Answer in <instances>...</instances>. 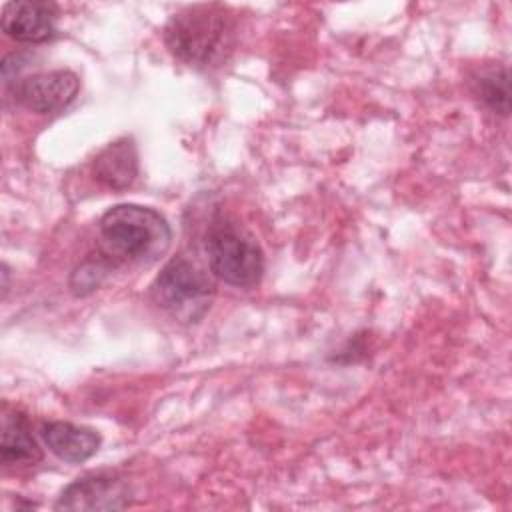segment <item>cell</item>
I'll use <instances>...</instances> for the list:
<instances>
[{"label":"cell","mask_w":512,"mask_h":512,"mask_svg":"<svg viewBox=\"0 0 512 512\" xmlns=\"http://www.w3.org/2000/svg\"><path fill=\"white\" fill-rule=\"evenodd\" d=\"M164 40L178 60L198 68L216 66L234 48L236 20L220 4L188 6L170 16Z\"/></svg>","instance_id":"1"},{"label":"cell","mask_w":512,"mask_h":512,"mask_svg":"<svg viewBox=\"0 0 512 512\" xmlns=\"http://www.w3.org/2000/svg\"><path fill=\"white\" fill-rule=\"evenodd\" d=\"M98 228L110 254L134 262L156 260L166 252L172 238L166 218L140 204L112 206L102 214Z\"/></svg>","instance_id":"2"},{"label":"cell","mask_w":512,"mask_h":512,"mask_svg":"<svg viewBox=\"0 0 512 512\" xmlns=\"http://www.w3.org/2000/svg\"><path fill=\"white\" fill-rule=\"evenodd\" d=\"M204 250L210 272L238 288L256 286L264 272V254L258 242L238 224L216 216L206 230Z\"/></svg>","instance_id":"3"},{"label":"cell","mask_w":512,"mask_h":512,"mask_svg":"<svg viewBox=\"0 0 512 512\" xmlns=\"http://www.w3.org/2000/svg\"><path fill=\"white\" fill-rule=\"evenodd\" d=\"M152 296L180 322L200 320L214 298V282L192 260L172 258L156 276Z\"/></svg>","instance_id":"4"},{"label":"cell","mask_w":512,"mask_h":512,"mask_svg":"<svg viewBox=\"0 0 512 512\" xmlns=\"http://www.w3.org/2000/svg\"><path fill=\"white\" fill-rule=\"evenodd\" d=\"M130 504L128 484L110 474H90L68 484L58 496L56 510L70 512H104L122 510Z\"/></svg>","instance_id":"5"},{"label":"cell","mask_w":512,"mask_h":512,"mask_svg":"<svg viewBox=\"0 0 512 512\" xmlns=\"http://www.w3.org/2000/svg\"><path fill=\"white\" fill-rule=\"evenodd\" d=\"M80 80L70 70L38 72L18 80L12 88L16 102L38 114H54L74 102Z\"/></svg>","instance_id":"6"},{"label":"cell","mask_w":512,"mask_h":512,"mask_svg":"<svg viewBox=\"0 0 512 512\" xmlns=\"http://www.w3.org/2000/svg\"><path fill=\"white\" fill-rule=\"evenodd\" d=\"M56 16L58 8L52 2H8L2 10V30L16 42L40 44L54 38Z\"/></svg>","instance_id":"7"},{"label":"cell","mask_w":512,"mask_h":512,"mask_svg":"<svg viewBox=\"0 0 512 512\" xmlns=\"http://www.w3.org/2000/svg\"><path fill=\"white\" fill-rule=\"evenodd\" d=\"M46 448L64 462L80 464L98 452L100 436L92 428L76 426L72 422H46L40 428Z\"/></svg>","instance_id":"8"},{"label":"cell","mask_w":512,"mask_h":512,"mask_svg":"<svg viewBox=\"0 0 512 512\" xmlns=\"http://www.w3.org/2000/svg\"><path fill=\"white\" fill-rule=\"evenodd\" d=\"M94 178L112 190H124L132 186L138 176V152L132 138H120L110 142L92 162Z\"/></svg>","instance_id":"9"},{"label":"cell","mask_w":512,"mask_h":512,"mask_svg":"<svg viewBox=\"0 0 512 512\" xmlns=\"http://www.w3.org/2000/svg\"><path fill=\"white\" fill-rule=\"evenodd\" d=\"M0 456L4 464H22L30 466L42 460V450L34 436L30 434L22 416H6L2 424Z\"/></svg>","instance_id":"10"},{"label":"cell","mask_w":512,"mask_h":512,"mask_svg":"<svg viewBox=\"0 0 512 512\" xmlns=\"http://www.w3.org/2000/svg\"><path fill=\"white\" fill-rule=\"evenodd\" d=\"M474 94L492 112L506 116L510 110V90H508L506 68L500 66V68L482 70L474 78Z\"/></svg>","instance_id":"11"},{"label":"cell","mask_w":512,"mask_h":512,"mask_svg":"<svg viewBox=\"0 0 512 512\" xmlns=\"http://www.w3.org/2000/svg\"><path fill=\"white\" fill-rule=\"evenodd\" d=\"M104 276H106V268L102 264H98V262H90L88 260V262L80 264L74 270L72 280H70V288H72V292L76 296H86V294H90L92 290H96L102 284Z\"/></svg>","instance_id":"12"}]
</instances>
